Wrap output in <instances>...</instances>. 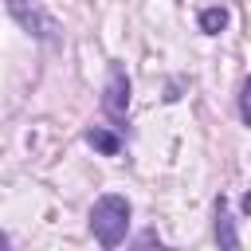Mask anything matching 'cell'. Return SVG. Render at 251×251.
Returning a JSON list of instances; mask_svg holds the SVG:
<instances>
[{"label":"cell","mask_w":251,"mask_h":251,"mask_svg":"<svg viewBox=\"0 0 251 251\" xmlns=\"http://www.w3.org/2000/svg\"><path fill=\"white\" fill-rule=\"evenodd\" d=\"M129 200L122 192H102L94 204H90V231L102 247H122L126 235H129Z\"/></svg>","instance_id":"obj_1"},{"label":"cell","mask_w":251,"mask_h":251,"mask_svg":"<svg viewBox=\"0 0 251 251\" xmlns=\"http://www.w3.org/2000/svg\"><path fill=\"white\" fill-rule=\"evenodd\" d=\"M12 20L39 43H63V24L43 8V0H4Z\"/></svg>","instance_id":"obj_2"},{"label":"cell","mask_w":251,"mask_h":251,"mask_svg":"<svg viewBox=\"0 0 251 251\" xmlns=\"http://www.w3.org/2000/svg\"><path fill=\"white\" fill-rule=\"evenodd\" d=\"M102 110L118 126L129 114V75H126L122 63H110V75H106V86H102Z\"/></svg>","instance_id":"obj_3"},{"label":"cell","mask_w":251,"mask_h":251,"mask_svg":"<svg viewBox=\"0 0 251 251\" xmlns=\"http://www.w3.org/2000/svg\"><path fill=\"white\" fill-rule=\"evenodd\" d=\"M212 212H216V243H220L224 251H235V247H239V231H235V216H231V208H227V196H224V192L216 196Z\"/></svg>","instance_id":"obj_4"},{"label":"cell","mask_w":251,"mask_h":251,"mask_svg":"<svg viewBox=\"0 0 251 251\" xmlns=\"http://www.w3.org/2000/svg\"><path fill=\"white\" fill-rule=\"evenodd\" d=\"M82 137H86V145H90V149H98L102 157H118V153H122V137H118V133H110V129H102V126H90Z\"/></svg>","instance_id":"obj_5"},{"label":"cell","mask_w":251,"mask_h":251,"mask_svg":"<svg viewBox=\"0 0 251 251\" xmlns=\"http://www.w3.org/2000/svg\"><path fill=\"white\" fill-rule=\"evenodd\" d=\"M227 20H231V16H227V8L212 4V8H204V12H200V31H204V35H220V31L227 27Z\"/></svg>","instance_id":"obj_6"},{"label":"cell","mask_w":251,"mask_h":251,"mask_svg":"<svg viewBox=\"0 0 251 251\" xmlns=\"http://www.w3.org/2000/svg\"><path fill=\"white\" fill-rule=\"evenodd\" d=\"M239 118H243V126L251 122V110H247V78L239 82Z\"/></svg>","instance_id":"obj_7"},{"label":"cell","mask_w":251,"mask_h":251,"mask_svg":"<svg viewBox=\"0 0 251 251\" xmlns=\"http://www.w3.org/2000/svg\"><path fill=\"white\" fill-rule=\"evenodd\" d=\"M137 243H161V239H157V231H141V235H137Z\"/></svg>","instance_id":"obj_8"},{"label":"cell","mask_w":251,"mask_h":251,"mask_svg":"<svg viewBox=\"0 0 251 251\" xmlns=\"http://www.w3.org/2000/svg\"><path fill=\"white\" fill-rule=\"evenodd\" d=\"M8 243H12V239H8V235H4V231H0V247H8Z\"/></svg>","instance_id":"obj_9"}]
</instances>
